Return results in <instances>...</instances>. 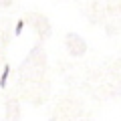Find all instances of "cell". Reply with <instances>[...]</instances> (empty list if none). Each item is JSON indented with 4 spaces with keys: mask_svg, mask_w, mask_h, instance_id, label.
Here are the masks:
<instances>
[{
    "mask_svg": "<svg viewBox=\"0 0 121 121\" xmlns=\"http://www.w3.org/2000/svg\"><path fill=\"white\" fill-rule=\"evenodd\" d=\"M6 79H8V67H6V69L2 71V75H0V87H6Z\"/></svg>",
    "mask_w": 121,
    "mask_h": 121,
    "instance_id": "1",
    "label": "cell"
},
{
    "mask_svg": "<svg viewBox=\"0 0 121 121\" xmlns=\"http://www.w3.org/2000/svg\"><path fill=\"white\" fill-rule=\"evenodd\" d=\"M22 26H24V22H18V24H16V30H14L16 35H20V32H22Z\"/></svg>",
    "mask_w": 121,
    "mask_h": 121,
    "instance_id": "2",
    "label": "cell"
}]
</instances>
